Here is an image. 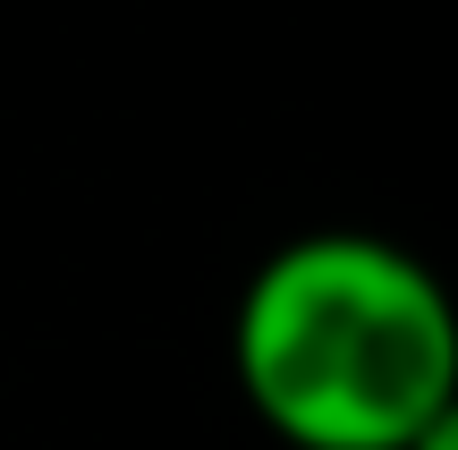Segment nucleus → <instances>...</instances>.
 <instances>
[{
  "label": "nucleus",
  "instance_id": "nucleus-1",
  "mask_svg": "<svg viewBox=\"0 0 458 450\" xmlns=\"http://www.w3.org/2000/svg\"><path fill=\"white\" fill-rule=\"evenodd\" d=\"M229 366L289 450H408L458 400V298L374 230H306L238 289Z\"/></svg>",
  "mask_w": 458,
  "mask_h": 450
},
{
  "label": "nucleus",
  "instance_id": "nucleus-2",
  "mask_svg": "<svg viewBox=\"0 0 458 450\" xmlns=\"http://www.w3.org/2000/svg\"><path fill=\"white\" fill-rule=\"evenodd\" d=\"M408 450H458V400H442V408H433V425H425V434H416Z\"/></svg>",
  "mask_w": 458,
  "mask_h": 450
}]
</instances>
